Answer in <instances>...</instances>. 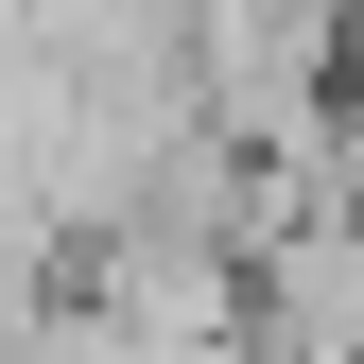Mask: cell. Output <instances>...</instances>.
Segmentation results:
<instances>
[{
	"mask_svg": "<svg viewBox=\"0 0 364 364\" xmlns=\"http://www.w3.org/2000/svg\"><path fill=\"white\" fill-rule=\"evenodd\" d=\"M87 278L139 312L156 347H225V330H260V260L208 243V225H105V260H87Z\"/></svg>",
	"mask_w": 364,
	"mask_h": 364,
	"instance_id": "cell-1",
	"label": "cell"
},
{
	"mask_svg": "<svg viewBox=\"0 0 364 364\" xmlns=\"http://www.w3.org/2000/svg\"><path fill=\"white\" fill-rule=\"evenodd\" d=\"M156 364H278V347H260V330H225V347H156Z\"/></svg>",
	"mask_w": 364,
	"mask_h": 364,
	"instance_id": "cell-2",
	"label": "cell"
}]
</instances>
